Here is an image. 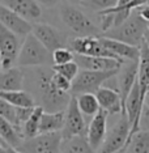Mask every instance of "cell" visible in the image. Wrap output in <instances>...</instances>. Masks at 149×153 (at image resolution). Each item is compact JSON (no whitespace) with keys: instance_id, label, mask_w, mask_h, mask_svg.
Wrapping results in <instances>:
<instances>
[{"instance_id":"3957f363","label":"cell","mask_w":149,"mask_h":153,"mask_svg":"<svg viewBox=\"0 0 149 153\" xmlns=\"http://www.w3.org/2000/svg\"><path fill=\"white\" fill-rule=\"evenodd\" d=\"M42 65H54L53 53L48 51L38 38L30 33L22 41L21 51L17 59V67H42Z\"/></svg>"},{"instance_id":"e575fe53","label":"cell","mask_w":149,"mask_h":153,"mask_svg":"<svg viewBox=\"0 0 149 153\" xmlns=\"http://www.w3.org/2000/svg\"><path fill=\"white\" fill-rule=\"evenodd\" d=\"M0 153H22V152H20L19 149L11 147V145H8L4 140H1V144H0Z\"/></svg>"},{"instance_id":"9a60e30c","label":"cell","mask_w":149,"mask_h":153,"mask_svg":"<svg viewBox=\"0 0 149 153\" xmlns=\"http://www.w3.org/2000/svg\"><path fill=\"white\" fill-rule=\"evenodd\" d=\"M116 77H118V85H119V93L122 96L123 106H124V102H126L128 94L131 93L133 85L136 84L139 79V62L126 60L120 67Z\"/></svg>"},{"instance_id":"83f0119b","label":"cell","mask_w":149,"mask_h":153,"mask_svg":"<svg viewBox=\"0 0 149 153\" xmlns=\"http://www.w3.org/2000/svg\"><path fill=\"white\" fill-rule=\"evenodd\" d=\"M122 153H149V132L139 130L128 140Z\"/></svg>"},{"instance_id":"30bf717a","label":"cell","mask_w":149,"mask_h":153,"mask_svg":"<svg viewBox=\"0 0 149 153\" xmlns=\"http://www.w3.org/2000/svg\"><path fill=\"white\" fill-rule=\"evenodd\" d=\"M88 126L89 124L86 123L84 114L81 113L80 107L77 105L76 96H72L71 101H69V105L67 107V110H65V123H64L63 131H62L63 139L86 135Z\"/></svg>"},{"instance_id":"277c9868","label":"cell","mask_w":149,"mask_h":153,"mask_svg":"<svg viewBox=\"0 0 149 153\" xmlns=\"http://www.w3.org/2000/svg\"><path fill=\"white\" fill-rule=\"evenodd\" d=\"M59 15L65 26L77 37H99L101 34V29L73 4H62Z\"/></svg>"},{"instance_id":"2e32d148","label":"cell","mask_w":149,"mask_h":153,"mask_svg":"<svg viewBox=\"0 0 149 153\" xmlns=\"http://www.w3.org/2000/svg\"><path fill=\"white\" fill-rule=\"evenodd\" d=\"M75 62L79 64L80 69L86 71H115L120 69L122 62L113 58L105 56H89V55L75 54Z\"/></svg>"},{"instance_id":"ac0fdd59","label":"cell","mask_w":149,"mask_h":153,"mask_svg":"<svg viewBox=\"0 0 149 153\" xmlns=\"http://www.w3.org/2000/svg\"><path fill=\"white\" fill-rule=\"evenodd\" d=\"M99 106L102 110L107 111L109 115H120L123 113V100L118 90H114L107 86H102L96 93Z\"/></svg>"},{"instance_id":"ba28073f","label":"cell","mask_w":149,"mask_h":153,"mask_svg":"<svg viewBox=\"0 0 149 153\" xmlns=\"http://www.w3.org/2000/svg\"><path fill=\"white\" fill-rule=\"evenodd\" d=\"M22 41L15 33L0 25V67L1 71L9 69L17 64Z\"/></svg>"},{"instance_id":"f35d334b","label":"cell","mask_w":149,"mask_h":153,"mask_svg":"<svg viewBox=\"0 0 149 153\" xmlns=\"http://www.w3.org/2000/svg\"><path fill=\"white\" fill-rule=\"evenodd\" d=\"M145 103L149 106V92L147 93V96H145Z\"/></svg>"},{"instance_id":"d4e9b609","label":"cell","mask_w":149,"mask_h":153,"mask_svg":"<svg viewBox=\"0 0 149 153\" xmlns=\"http://www.w3.org/2000/svg\"><path fill=\"white\" fill-rule=\"evenodd\" d=\"M0 135H1V140H4L8 145L16 149H19L22 141L25 140L22 132L4 118H0Z\"/></svg>"},{"instance_id":"d590c367","label":"cell","mask_w":149,"mask_h":153,"mask_svg":"<svg viewBox=\"0 0 149 153\" xmlns=\"http://www.w3.org/2000/svg\"><path fill=\"white\" fill-rule=\"evenodd\" d=\"M137 11H139V13H140V16L143 17L145 21L149 22V5H144V7H141V8H139Z\"/></svg>"},{"instance_id":"1f68e13d","label":"cell","mask_w":149,"mask_h":153,"mask_svg":"<svg viewBox=\"0 0 149 153\" xmlns=\"http://www.w3.org/2000/svg\"><path fill=\"white\" fill-rule=\"evenodd\" d=\"M53 60H54V65L69 63V62L75 60V53L69 47L58 48L53 53Z\"/></svg>"},{"instance_id":"8fae6325","label":"cell","mask_w":149,"mask_h":153,"mask_svg":"<svg viewBox=\"0 0 149 153\" xmlns=\"http://www.w3.org/2000/svg\"><path fill=\"white\" fill-rule=\"evenodd\" d=\"M32 33L51 53H54L58 48L68 47V45H69L67 34H64L62 30H59L58 27L50 25V24H44V22L33 24Z\"/></svg>"},{"instance_id":"603a6c76","label":"cell","mask_w":149,"mask_h":153,"mask_svg":"<svg viewBox=\"0 0 149 153\" xmlns=\"http://www.w3.org/2000/svg\"><path fill=\"white\" fill-rule=\"evenodd\" d=\"M139 84H140L143 96L149 92V46L147 41L140 46V58H139Z\"/></svg>"},{"instance_id":"52a82bcc","label":"cell","mask_w":149,"mask_h":153,"mask_svg":"<svg viewBox=\"0 0 149 153\" xmlns=\"http://www.w3.org/2000/svg\"><path fill=\"white\" fill-rule=\"evenodd\" d=\"M63 144L62 132L39 134L32 139H25L19 151L22 153H60Z\"/></svg>"},{"instance_id":"ab89813d","label":"cell","mask_w":149,"mask_h":153,"mask_svg":"<svg viewBox=\"0 0 149 153\" xmlns=\"http://www.w3.org/2000/svg\"><path fill=\"white\" fill-rule=\"evenodd\" d=\"M145 41H147V43H148V46H149V30H148V33L145 34Z\"/></svg>"},{"instance_id":"7c38bea8","label":"cell","mask_w":149,"mask_h":153,"mask_svg":"<svg viewBox=\"0 0 149 153\" xmlns=\"http://www.w3.org/2000/svg\"><path fill=\"white\" fill-rule=\"evenodd\" d=\"M68 47L79 55H89V56H105L113 58L122 62L116 55H114L111 51H109L101 42V37H76L72 41H69Z\"/></svg>"},{"instance_id":"d6986e66","label":"cell","mask_w":149,"mask_h":153,"mask_svg":"<svg viewBox=\"0 0 149 153\" xmlns=\"http://www.w3.org/2000/svg\"><path fill=\"white\" fill-rule=\"evenodd\" d=\"M34 107H16L0 98V117L22 132V126L33 114Z\"/></svg>"},{"instance_id":"5b68a950","label":"cell","mask_w":149,"mask_h":153,"mask_svg":"<svg viewBox=\"0 0 149 153\" xmlns=\"http://www.w3.org/2000/svg\"><path fill=\"white\" fill-rule=\"evenodd\" d=\"M131 136V126L126 114L122 113L106 135L102 147L97 153H119L126 148Z\"/></svg>"},{"instance_id":"f546056e","label":"cell","mask_w":149,"mask_h":153,"mask_svg":"<svg viewBox=\"0 0 149 153\" xmlns=\"http://www.w3.org/2000/svg\"><path fill=\"white\" fill-rule=\"evenodd\" d=\"M81 4L98 13V12H103V11H107V9L118 7L119 0H82Z\"/></svg>"},{"instance_id":"484cf974","label":"cell","mask_w":149,"mask_h":153,"mask_svg":"<svg viewBox=\"0 0 149 153\" xmlns=\"http://www.w3.org/2000/svg\"><path fill=\"white\" fill-rule=\"evenodd\" d=\"M0 98L9 102L16 107H36L37 103L33 96L27 90H13V92H0Z\"/></svg>"},{"instance_id":"6da1fadb","label":"cell","mask_w":149,"mask_h":153,"mask_svg":"<svg viewBox=\"0 0 149 153\" xmlns=\"http://www.w3.org/2000/svg\"><path fill=\"white\" fill-rule=\"evenodd\" d=\"M25 72V88L33 96L37 106L43 107L46 113L67 110L72 96L60 92L54 85V68L51 65L29 67Z\"/></svg>"},{"instance_id":"4316f807","label":"cell","mask_w":149,"mask_h":153,"mask_svg":"<svg viewBox=\"0 0 149 153\" xmlns=\"http://www.w3.org/2000/svg\"><path fill=\"white\" fill-rule=\"evenodd\" d=\"M76 100H77V105L80 107L81 113L84 114V117L90 118V120L101 110L96 93H82V94L76 96Z\"/></svg>"},{"instance_id":"4dcf8cb0","label":"cell","mask_w":149,"mask_h":153,"mask_svg":"<svg viewBox=\"0 0 149 153\" xmlns=\"http://www.w3.org/2000/svg\"><path fill=\"white\" fill-rule=\"evenodd\" d=\"M53 68L56 74H60L62 76L67 77L68 80H71V81H73V80L77 77L79 72L81 71L79 64L76 63L75 60L69 62V63H65V64H60V65H53Z\"/></svg>"},{"instance_id":"74e56055","label":"cell","mask_w":149,"mask_h":153,"mask_svg":"<svg viewBox=\"0 0 149 153\" xmlns=\"http://www.w3.org/2000/svg\"><path fill=\"white\" fill-rule=\"evenodd\" d=\"M69 4H73V5H77V4H81L82 0H67Z\"/></svg>"},{"instance_id":"60d3db41","label":"cell","mask_w":149,"mask_h":153,"mask_svg":"<svg viewBox=\"0 0 149 153\" xmlns=\"http://www.w3.org/2000/svg\"><path fill=\"white\" fill-rule=\"evenodd\" d=\"M119 153H122V152H119Z\"/></svg>"},{"instance_id":"7402d4cb","label":"cell","mask_w":149,"mask_h":153,"mask_svg":"<svg viewBox=\"0 0 149 153\" xmlns=\"http://www.w3.org/2000/svg\"><path fill=\"white\" fill-rule=\"evenodd\" d=\"M65 123V110L56 113H46L44 111L39 123V134H50V132H62Z\"/></svg>"},{"instance_id":"9c48e42d","label":"cell","mask_w":149,"mask_h":153,"mask_svg":"<svg viewBox=\"0 0 149 153\" xmlns=\"http://www.w3.org/2000/svg\"><path fill=\"white\" fill-rule=\"evenodd\" d=\"M144 105H145V97L143 96V92H141L139 79H137L136 84L133 85L132 90H131L126 102H124V109H123V113L126 114L128 123L131 126L130 139L132 137V135H135L140 130V117H141V113H143Z\"/></svg>"},{"instance_id":"7a4b0ae2","label":"cell","mask_w":149,"mask_h":153,"mask_svg":"<svg viewBox=\"0 0 149 153\" xmlns=\"http://www.w3.org/2000/svg\"><path fill=\"white\" fill-rule=\"evenodd\" d=\"M148 30H149V22H147L140 16L137 9H135L123 24L110 29L109 32L103 33L102 37L113 38V39L120 41V42L140 47L144 43L145 34L148 33Z\"/></svg>"},{"instance_id":"836d02e7","label":"cell","mask_w":149,"mask_h":153,"mask_svg":"<svg viewBox=\"0 0 149 153\" xmlns=\"http://www.w3.org/2000/svg\"><path fill=\"white\" fill-rule=\"evenodd\" d=\"M140 130L149 132V106L145 103L140 117Z\"/></svg>"},{"instance_id":"8992f818","label":"cell","mask_w":149,"mask_h":153,"mask_svg":"<svg viewBox=\"0 0 149 153\" xmlns=\"http://www.w3.org/2000/svg\"><path fill=\"white\" fill-rule=\"evenodd\" d=\"M119 69L115 71H86L81 69L77 77L72 81V96H79L82 93H97L105 82L113 76H115Z\"/></svg>"},{"instance_id":"ffe728a7","label":"cell","mask_w":149,"mask_h":153,"mask_svg":"<svg viewBox=\"0 0 149 153\" xmlns=\"http://www.w3.org/2000/svg\"><path fill=\"white\" fill-rule=\"evenodd\" d=\"M101 42L107 50L111 51L114 55H116L120 60L139 62V58H140V47L132 46V45L120 42V41L107 38V37H101Z\"/></svg>"},{"instance_id":"d6a6232c","label":"cell","mask_w":149,"mask_h":153,"mask_svg":"<svg viewBox=\"0 0 149 153\" xmlns=\"http://www.w3.org/2000/svg\"><path fill=\"white\" fill-rule=\"evenodd\" d=\"M53 81H54V85L56 86V89H59L60 92H64V93L72 92V81L68 80L67 77H64V76H62L60 74H56V72H55Z\"/></svg>"},{"instance_id":"44dd1931","label":"cell","mask_w":149,"mask_h":153,"mask_svg":"<svg viewBox=\"0 0 149 153\" xmlns=\"http://www.w3.org/2000/svg\"><path fill=\"white\" fill-rule=\"evenodd\" d=\"M25 88V72L21 67H12L1 71L0 92H13Z\"/></svg>"},{"instance_id":"cb8c5ba5","label":"cell","mask_w":149,"mask_h":153,"mask_svg":"<svg viewBox=\"0 0 149 153\" xmlns=\"http://www.w3.org/2000/svg\"><path fill=\"white\" fill-rule=\"evenodd\" d=\"M60 153H97L89 143L86 135L63 139Z\"/></svg>"},{"instance_id":"5bb4252c","label":"cell","mask_w":149,"mask_h":153,"mask_svg":"<svg viewBox=\"0 0 149 153\" xmlns=\"http://www.w3.org/2000/svg\"><path fill=\"white\" fill-rule=\"evenodd\" d=\"M109 114L105 110H99L97 113V115L89 122L88 131H86V137H88L89 143L93 147L96 152H98V149L102 147L103 141L106 139L107 135V119H109Z\"/></svg>"},{"instance_id":"8d00e7d4","label":"cell","mask_w":149,"mask_h":153,"mask_svg":"<svg viewBox=\"0 0 149 153\" xmlns=\"http://www.w3.org/2000/svg\"><path fill=\"white\" fill-rule=\"evenodd\" d=\"M37 1L44 7H55L60 3V0H37Z\"/></svg>"},{"instance_id":"4fadbf2b","label":"cell","mask_w":149,"mask_h":153,"mask_svg":"<svg viewBox=\"0 0 149 153\" xmlns=\"http://www.w3.org/2000/svg\"><path fill=\"white\" fill-rule=\"evenodd\" d=\"M0 25L5 26L21 39H25L33 32V25L30 21H27L22 16L17 15L16 12L11 11L4 5H0Z\"/></svg>"},{"instance_id":"f1b7e54d","label":"cell","mask_w":149,"mask_h":153,"mask_svg":"<svg viewBox=\"0 0 149 153\" xmlns=\"http://www.w3.org/2000/svg\"><path fill=\"white\" fill-rule=\"evenodd\" d=\"M43 113H44L43 107L41 106L34 107L33 114L29 117V119L22 126V135L25 139H32L34 136H37V135H39V123Z\"/></svg>"},{"instance_id":"e0dca14e","label":"cell","mask_w":149,"mask_h":153,"mask_svg":"<svg viewBox=\"0 0 149 153\" xmlns=\"http://www.w3.org/2000/svg\"><path fill=\"white\" fill-rule=\"evenodd\" d=\"M1 5L22 16L27 21H38L42 17V8L37 0H1Z\"/></svg>"}]
</instances>
